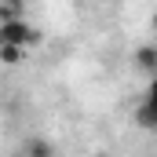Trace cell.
I'll list each match as a JSON object with an SVG mask.
<instances>
[{"label":"cell","mask_w":157,"mask_h":157,"mask_svg":"<svg viewBox=\"0 0 157 157\" xmlns=\"http://www.w3.org/2000/svg\"><path fill=\"white\" fill-rule=\"evenodd\" d=\"M55 146L48 143V139H26L22 143V154H29V157H40V154H51Z\"/></svg>","instance_id":"cell-4"},{"label":"cell","mask_w":157,"mask_h":157,"mask_svg":"<svg viewBox=\"0 0 157 157\" xmlns=\"http://www.w3.org/2000/svg\"><path fill=\"white\" fill-rule=\"evenodd\" d=\"M135 124L146 128V132L157 128V99H154V91H143V99H139V106H135Z\"/></svg>","instance_id":"cell-2"},{"label":"cell","mask_w":157,"mask_h":157,"mask_svg":"<svg viewBox=\"0 0 157 157\" xmlns=\"http://www.w3.org/2000/svg\"><path fill=\"white\" fill-rule=\"evenodd\" d=\"M135 66H139L146 77H154V73H157V48H154V44H143V48L135 51Z\"/></svg>","instance_id":"cell-3"},{"label":"cell","mask_w":157,"mask_h":157,"mask_svg":"<svg viewBox=\"0 0 157 157\" xmlns=\"http://www.w3.org/2000/svg\"><path fill=\"white\" fill-rule=\"evenodd\" d=\"M22 55H26V48H15V44H0V62H4V66H15V62H22Z\"/></svg>","instance_id":"cell-5"},{"label":"cell","mask_w":157,"mask_h":157,"mask_svg":"<svg viewBox=\"0 0 157 157\" xmlns=\"http://www.w3.org/2000/svg\"><path fill=\"white\" fill-rule=\"evenodd\" d=\"M0 44H15V48H37L40 33L22 18V15H0Z\"/></svg>","instance_id":"cell-1"}]
</instances>
